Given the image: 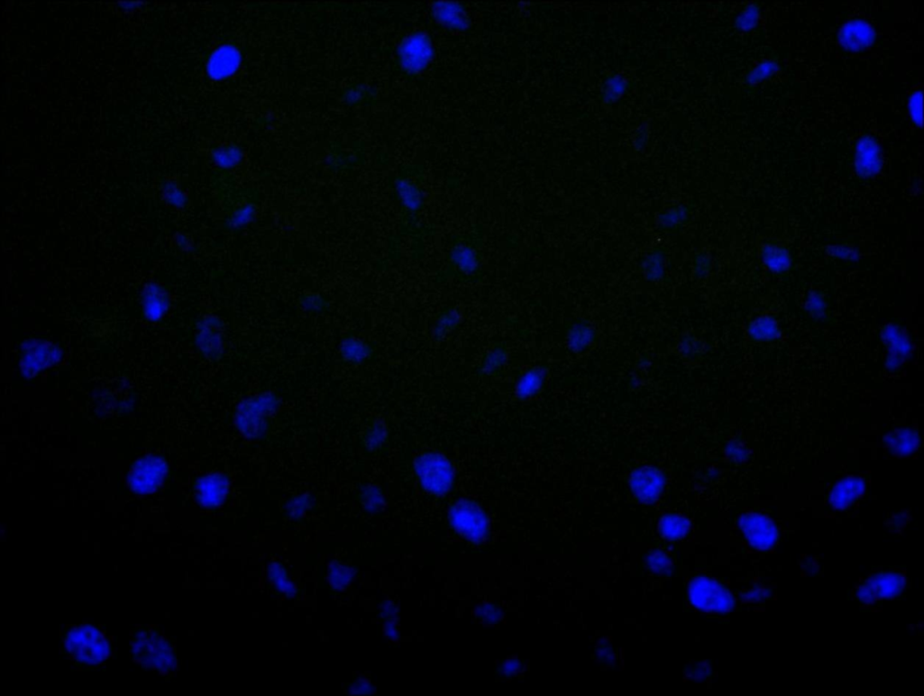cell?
I'll use <instances>...</instances> for the list:
<instances>
[{
  "label": "cell",
  "mask_w": 924,
  "mask_h": 696,
  "mask_svg": "<svg viewBox=\"0 0 924 696\" xmlns=\"http://www.w3.org/2000/svg\"><path fill=\"white\" fill-rule=\"evenodd\" d=\"M114 636L100 625L81 623L62 629V653L78 669L99 668L114 656Z\"/></svg>",
  "instance_id": "cell-1"
},
{
  "label": "cell",
  "mask_w": 924,
  "mask_h": 696,
  "mask_svg": "<svg viewBox=\"0 0 924 696\" xmlns=\"http://www.w3.org/2000/svg\"><path fill=\"white\" fill-rule=\"evenodd\" d=\"M131 656L143 668L163 676L178 669L176 645L157 625H140L131 632Z\"/></svg>",
  "instance_id": "cell-2"
},
{
  "label": "cell",
  "mask_w": 924,
  "mask_h": 696,
  "mask_svg": "<svg viewBox=\"0 0 924 696\" xmlns=\"http://www.w3.org/2000/svg\"><path fill=\"white\" fill-rule=\"evenodd\" d=\"M689 595L691 603L705 611L727 612L734 604L730 593L722 585L704 577L691 581Z\"/></svg>",
  "instance_id": "cell-3"
},
{
  "label": "cell",
  "mask_w": 924,
  "mask_h": 696,
  "mask_svg": "<svg viewBox=\"0 0 924 696\" xmlns=\"http://www.w3.org/2000/svg\"><path fill=\"white\" fill-rule=\"evenodd\" d=\"M903 585V577L899 573H878L859 587L857 596L863 602L873 603L899 594Z\"/></svg>",
  "instance_id": "cell-4"
},
{
  "label": "cell",
  "mask_w": 924,
  "mask_h": 696,
  "mask_svg": "<svg viewBox=\"0 0 924 696\" xmlns=\"http://www.w3.org/2000/svg\"><path fill=\"white\" fill-rule=\"evenodd\" d=\"M164 466L160 465L159 460L147 461L143 465L137 466L132 479L133 489L139 493H149L153 491L162 480Z\"/></svg>",
  "instance_id": "cell-5"
},
{
  "label": "cell",
  "mask_w": 924,
  "mask_h": 696,
  "mask_svg": "<svg viewBox=\"0 0 924 696\" xmlns=\"http://www.w3.org/2000/svg\"><path fill=\"white\" fill-rule=\"evenodd\" d=\"M744 530L749 543L758 550L769 549L776 539L775 529L764 520L755 518L748 521Z\"/></svg>",
  "instance_id": "cell-6"
},
{
  "label": "cell",
  "mask_w": 924,
  "mask_h": 696,
  "mask_svg": "<svg viewBox=\"0 0 924 696\" xmlns=\"http://www.w3.org/2000/svg\"><path fill=\"white\" fill-rule=\"evenodd\" d=\"M649 564L653 570L658 572H663L668 570L669 561L663 554L656 553L650 556Z\"/></svg>",
  "instance_id": "cell-7"
}]
</instances>
